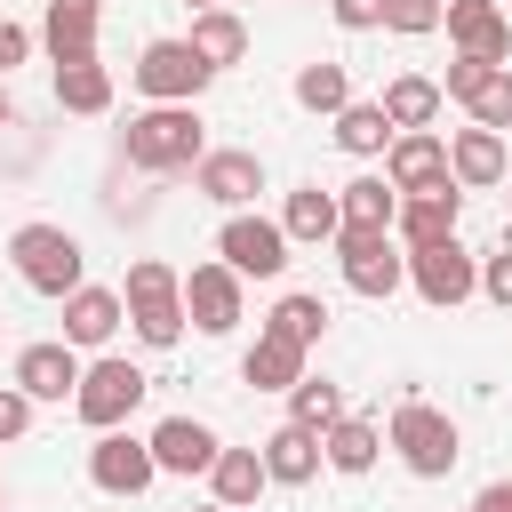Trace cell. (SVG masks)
<instances>
[{"label":"cell","mask_w":512,"mask_h":512,"mask_svg":"<svg viewBox=\"0 0 512 512\" xmlns=\"http://www.w3.org/2000/svg\"><path fill=\"white\" fill-rule=\"evenodd\" d=\"M120 152H128V168H144V176H176V168H200V160H208V128H200V104H144V112L120 128Z\"/></svg>","instance_id":"obj_1"},{"label":"cell","mask_w":512,"mask_h":512,"mask_svg":"<svg viewBox=\"0 0 512 512\" xmlns=\"http://www.w3.org/2000/svg\"><path fill=\"white\" fill-rule=\"evenodd\" d=\"M8 264H16V280H24L32 296H56V304L88 280V248H80L64 224H16V232H8Z\"/></svg>","instance_id":"obj_2"},{"label":"cell","mask_w":512,"mask_h":512,"mask_svg":"<svg viewBox=\"0 0 512 512\" xmlns=\"http://www.w3.org/2000/svg\"><path fill=\"white\" fill-rule=\"evenodd\" d=\"M384 448H392L416 480H448V472H456V456H464L456 416H448V408H432V400H400V408H392V424H384Z\"/></svg>","instance_id":"obj_3"},{"label":"cell","mask_w":512,"mask_h":512,"mask_svg":"<svg viewBox=\"0 0 512 512\" xmlns=\"http://www.w3.org/2000/svg\"><path fill=\"white\" fill-rule=\"evenodd\" d=\"M120 296H128V328H136L152 352H168V344L184 336V272H176V264L136 256L128 280H120Z\"/></svg>","instance_id":"obj_4"},{"label":"cell","mask_w":512,"mask_h":512,"mask_svg":"<svg viewBox=\"0 0 512 512\" xmlns=\"http://www.w3.org/2000/svg\"><path fill=\"white\" fill-rule=\"evenodd\" d=\"M144 392H152V376H144L136 360H120V352H96V360L80 368V392H72V408H80V424H88V432H112V424H128V416L144 408Z\"/></svg>","instance_id":"obj_5"},{"label":"cell","mask_w":512,"mask_h":512,"mask_svg":"<svg viewBox=\"0 0 512 512\" xmlns=\"http://www.w3.org/2000/svg\"><path fill=\"white\" fill-rule=\"evenodd\" d=\"M336 272H344L352 296L384 304V296L408 288V248H400L392 232H336Z\"/></svg>","instance_id":"obj_6"},{"label":"cell","mask_w":512,"mask_h":512,"mask_svg":"<svg viewBox=\"0 0 512 512\" xmlns=\"http://www.w3.org/2000/svg\"><path fill=\"white\" fill-rule=\"evenodd\" d=\"M408 288L432 304V312H456L480 296V256L464 240H432V248H408Z\"/></svg>","instance_id":"obj_7"},{"label":"cell","mask_w":512,"mask_h":512,"mask_svg":"<svg viewBox=\"0 0 512 512\" xmlns=\"http://www.w3.org/2000/svg\"><path fill=\"white\" fill-rule=\"evenodd\" d=\"M288 232H280V216H248V208H232L224 216V232H216V256L240 272V280H280L288 272Z\"/></svg>","instance_id":"obj_8"},{"label":"cell","mask_w":512,"mask_h":512,"mask_svg":"<svg viewBox=\"0 0 512 512\" xmlns=\"http://www.w3.org/2000/svg\"><path fill=\"white\" fill-rule=\"evenodd\" d=\"M208 80H216V72L192 56V40H144V56H136V88H144L152 104H200Z\"/></svg>","instance_id":"obj_9"},{"label":"cell","mask_w":512,"mask_h":512,"mask_svg":"<svg viewBox=\"0 0 512 512\" xmlns=\"http://www.w3.org/2000/svg\"><path fill=\"white\" fill-rule=\"evenodd\" d=\"M240 312H248V296H240V272H232L224 256L184 272V320H192L200 336H232V328H240Z\"/></svg>","instance_id":"obj_10"},{"label":"cell","mask_w":512,"mask_h":512,"mask_svg":"<svg viewBox=\"0 0 512 512\" xmlns=\"http://www.w3.org/2000/svg\"><path fill=\"white\" fill-rule=\"evenodd\" d=\"M88 480L104 488V496H144L152 480H160V456H152V440H136V432H96V448H88Z\"/></svg>","instance_id":"obj_11"},{"label":"cell","mask_w":512,"mask_h":512,"mask_svg":"<svg viewBox=\"0 0 512 512\" xmlns=\"http://www.w3.org/2000/svg\"><path fill=\"white\" fill-rule=\"evenodd\" d=\"M384 176H392V192L456 184V176H448V136H432V128H400V136L384 144Z\"/></svg>","instance_id":"obj_12"},{"label":"cell","mask_w":512,"mask_h":512,"mask_svg":"<svg viewBox=\"0 0 512 512\" xmlns=\"http://www.w3.org/2000/svg\"><path fill=\"white\" fill-rule=\"evenodd\" d=\"M456 216H464V184H432V192H400V216H392V240H400V248H432V240H456Z\"/></svg>","instance_id":"obj_13"},{"label":"cell","mask_w":512,"mask_h":512,"mask_svg":"<svg viewBox=\"0 0 512 512\" xmlns=\"http://www.w3.org/2000/svg\"><path fill=\"white\" fill-rule=\"evenodd\" d=\"M120 320H128V296H120V288H88V280H80V288L64 296V344H72V352H104V344L120 336Z\"/></svg>","instance_id":"obj_14"},{"label":"cell","mask_w":512,"mask_h":512,"mask_svg":"<svg viewBox=\"0 0 512 512\" xmlns=\"http://www.w3.org/2000/svg\"><path fill=\"white\" fill-rule=\"evenodd\" d=\"M144 440H152L160 472H176V480H208V464H216V448H224V440H216L200 416H160Z\"/></svg>","instance_id":"obj_15"},{"label":"cell","mask_w":512,"mask_h":512,"mask_svg":"<svg viewBox=\"0 0 512 512\" xmlns=\"http://www.w3.org/2000/svg\"><path fill=\"white\" fill-rule=\"evenodd\" d=\"M448 40H456V56H480V64H504L512 56V24H504V8L496 0H448Z\"/></svg>","instance_id":"obj_16"},{"label":"cell","mask_w":512,"mask_h":512,"mask_svg":"<svg viewBox=\"0 0 512 512\" xmlns=\"http://www.w3.org/2000/svg\"><path fill=\"white\" fill-rule=\"evenodd\" d=\"M192 192L232 216V208H248V200L264 192V160H256V152H208V160L192 168Z\"/></svg>","instance_id":"obj_17"},{"label":"cell","mask_w":512,"mask_h":512,"mask_svg":"<svg viewBox=\"0 0 512 512\" xmlns=\"http://www.w3.org/2000/svg\"><path fill=\"white\" fill-rule=\"evenodd\" d=\"M80 368H88V360H80L64 336H48V344H24V352H16V384H24L32 400H72V392H80Z\"/></svg>","instance_id":"obj_18"},{"label":"cell","mask_w":512,"mask_h":512,"mask_svg":"<svg viewBox=\"0 0 512 512\" xmlns=\"http://www.w3.org/2000/svg\"><path fill=\"white\" fill-rule=\"evenodd\" d=\"M320 464H328V448H320V432L312 424H280V432H264V472H272V488H304V480H320Z\"/></svg>","instance_id":"obj_19"},{"label":"cell","mask_w":512,"mask_h":512,"mask_svg":"<svg viewBox=\"0 0 512 512\" xmlns=\"http://www.w3.org/2000/svg\"><path fill=\"white\" fill-rule=\"evenodd\" d=\"M96 32H104V0H48V16H40V40H48V64H72V56H96Z\"/></svg>","instance_id":"obj_20"},{"label":"cell","mask_w":512,"mask_h":512,"mask_svg":"<svg viewBox=\"0 0 512 512\" xmlns=\"http://www.w3.org/2000/svg\"><path fill=\"white\" fill-rule=\"evenodd\" d=\"M448 176L464 184V192H488V184H504V136L496 128H456L448 136Z\"/></svg>","instance_id":"obj_21"},{"label":"cell","mask_w":512,"mask_h":512,"mask_svg":"<svg viewBox=\"0 0 512 512\" xmlns=\"http://www.w3.org/2000/svg\"><path fill=\"white\" fill-rule=\"evenodd\" d=\"M264 488H272V472H264V448H216V464H208V496H216L224 512H248Z\"/></svg>","instance_id":"obj_22"},{"label":"cell","mask_w":512,"mask_h":512,"mask_svg":"<svg viewBox=\"0 0 512 512\" xmlns=\"http://www.w3.org/2000/svg\"><path fill=\"white\" fill-rule=\"evenodd\" d=\"M184 40H192V56H200L208 72H224V64L248 56V16H240V8H200Z\"/></svg>","instance_id":"obj_23"},{"label":"cell","mask_w":512,"mask_h":512,"mask_svg":"<svg viewBox=\"0 0 512 512\" xmlns=\"http://www.w3.org/2000/svg\"><path fill=\"white\" fill-rule=\"evenodd\" d=\"M320 448H328V472L360 480V472H376V456H384V424H368V416H336V424L320 432Z\"/></svg>","instance_id":"obj_24"},{"label":"cell","mask_w":512,"mask_h":512,"mask_svg":"<svg viewBox=\"0 0 512 512\" xmlns=\"http://www.w3.org/2000/svg\"><path fill=\"white\" fill-rule=\"evenodd\" d=\"M336 208H344V232H392L400 192H392V176H352V184H336Z\"/></svg>","instance_id":"obj_25"},{"label":"cell","mask_w":512,"mask_h":512,"mask_svg":"<svg viewBox=\"0 0 512 512\" xmlns=\"http://www.w3.org/2000/svg\"><path fill=\"white\" fill-rule=\"evenodd\" d=\"M280 232H288V240H312V248H320V240H336V232H344V208H336V192H320V184H296V192L280 200Z\"/></svg>","instance_id":"obj_26"},{"label":"cell","mask_w":512,"mask_h":512,"mask_svg":"<svg viewBox=\"0 0 512 512\" xmlns=\"http://www.w3.org/2000/svg\"><path fill=\"white\" fill-rule=\"evenodd\" d=\"M296 376H304V344L256 328V344H248V360H240V384H256V392H288Z\"/></svg>","instance_id":"obj_27"},{"label":"cell","mask_w":512,"mask_h":512,"mask_svg":"<svg viewBox=\"0 0 512 512\" xmlns=\"http://www.w3.org/2000/svg\"><path fill=\"white\" fill-rule=\"evenodd\" d=\"M376 104H384V120H392V128H432L448 96H440V80H424V72H400V80H384V96H376Z\"/></svg>","instance_id":"obj_28"},{"label":"cell","mask_w":512,"mask_h":512,"mask_svg":"<svg viewBox=\"0 0 512 512\" xmlns=\"http://www.w3.org/2000/svg\"><path fill=\"white\" fill-rule=\"evenodd\" d=\"M56 104H64V112H112V72H104L96 56L56 64Z\"/></svg>","instance_id":"obj_29"},{"label":"cell","mask_w":512,"mask_h":512,"mask_svg":"<svg viewBox=\"0 0 512 512\" xmlns=\"http://www.w3.org/2000/svg\"><path fill=\"white\" fill-rule=\"evenodd\" d=\"M392 136H400V128L384 120V104H360V96H352V104L336 112V144H344L352 160H376V152H384Z\"/></svg>","instance_id":"obj_30"},{"label":"cell","mask_w":512,"mask_h":512,"mask_svg":"<svg viewBox=\"0 0 512 512\" xmlns=\"http://www.w3.org/2000/svg\"><path fill=\"white\" fill-rule=\"evenodd\" d=\"M264 328H272V336H288V344H304V352H312V344H320V336H328V304H320V296H304V288H288V296H280V304H272V320H264Z\"/></svg>","instance_id":"obj_31"},{"label":"cell","mask_w":512,"mask_h":512,"mask_svg":"<svg viewBox=\"0 0 512 512\" xmlns=\"http://www.w3.org/2000/svg\"><path fill=\"white\" fill-rule=\"evenodd\" d=\"M296 104L336 120V112L352 104V72H344V64H296Z\"/></svg>","instance_id":"obj_32"},{"label":"cell","mask_w":512,"mask_h":512,"mask_svg":"<svg viewBox=\"0 0 512 512\" xmlns=\"http://www.w3.org/2000/svg\"><path fill=\"white\" fill-rule=\"evenodd\" d=\"M288 416H296V424H312V432H328V424L344 416V384H328V376H312V368H304V376L288 384Z\"/></svg>","instance_id":"obj_33"},{"label":"cell","mask_w":512,"mask_h":512,"mask_svg":"<svg viewBox=\"0 0 512 512\" xmlns=\"http://www.w3.org/2000/svg\"><path fill=\"white\" fill-rule=\"evenodd\" d=\"M464 112H472L480 128H496V136H504V128H512V64H496V72L472 88V104H464Z\"/></svg>","instance_id":"obj_34"},{"label":"cell","mask_w":512,"mask_h":512,"mask_svg":"<svg viewBox=\"0 0 512 512\" xmlns=\"http://www.w3.org/2000/svg\"><path fill=\"white\" fill-rule=\"evenodd\" d=\"M440 16H448V0H384V32H408V40L440 32Z\"/></svg>","instance_id":"obj_35"},{"label":"cell","mask_w":512,"mask_h":512,"mask_svg":"<svg viewBox=\"0 0 512 512\" xmlns=\"http://www.w3.org/2000/svg\"><path fill=\"white\" fill-rule=\"evenodd\" d=\"M32 408H40V400L8 376V384H0V440H24V432H32Z\"/></svg>","instance_id":"obj_36"},{"label":"cell","mask_w":512,"mask_h":512,"mask_svg":"<svg viewBox=\"0 0 512 512\" xmlns=\"http://www.w3.org/2000/svg\"><path fill=\"white\" fill-rule=\"evenodd\" d=\"M480 296H488L496 312H512V248H488V256H480Z\"/></svg>","instance_id":"obj_37"},{"label":"cell","mask_w":512,"mask_h":512,"mask_svg":"<svg viewBox=\"0 0 512 512\" xmlns=\"http://www.w3.org/2000/svg\"><path fill=\"white\" fill-rule=\"evenodd\" d=\"M488 72H496V64H480V56H456V64H448V80H440V96H456V104H472V88H480Z\"/></svg>","instance_id":"obj_38"},{"label":"cell","mask_w":512,"mask_h":512,"mask_svg":"<svg viewBox=\"0 0 512 512\" xmlns=\"http://www.w3.org/2000/svg\"><path fill=\"white\" fill-rule=\"evenodd\" d=\"M328 16L344 32H384V0H328Z\"/></svg>","instance_id":"obj_39"},{"label":"cell","mask_w":512,"mask_h":512,"mask_svg":"<svg viewBox=\"0 0 512 512\" xmlns=\"http://www.w3.org/2000/svg\"><path fill=\"white\" fill-rule=\"evenodd\" d=\"M24 56H32V32H24V24H8V16H0V80H8V72H16V64H24Z\"/></svg>","instance_id":"obj_40"},{"label":"cell","mask_w":512,"mask_h":512,"mask_svg":"<svg viewBox=\"0 0 512 512\" xmlns=\"http://www.w3.org/2000/svg\"><path fill=\"white\" fill-rule=\"evenodd\" d=\"M472 512H504V504H496V488H480V496H472Z\"/></svg>","instance_id":"obj_41"},{"label":"cell","mask_w":512,"mask_h":512,"mask_svg":"<svg viewBox=\"0 0 512 512\" xmlns=\"http://www.w3.org/2000/svg\"><path fill=\"white\" fill-rule=\"evenodd\" d=\"M8 120H16V104H8V80H0V128H8Z\"/></svg>","instance_id":"obj_42"},{"label":"cell","mask_w":512,"mask_h":512,"mask_svg":"<svg viewBox=\"0 0 512 512\" xmlns=\"http://www.w3.org/2000/svg\"><path fill=\"white\" fill-rule=\"evenodd\" d=\"M496 504H504V512H512V480H496Z\"/></svg>","instance_id":"obj_43"},{"label":"cell","mask_w":512,"mask_h":512,"mask_svg":"<svg viewBox=\"0 0 512 512\" xmlns=\"http://www.w3.org/2000/svg\"><path fill=\"white\" fill-rule=\"evenodd\" d=\"M184 8H192V16H200V8H224V0H184Z\"/></svg>","instance_id":"obj_44"},{"label":"cell","mask_w":512,"mask_h":512,"mask_svg":"<svg viewBox=\"0 0 512 512\" xmlns=\"http://www.w3.org/2000/svg\"><path fill=\"white\" fill-rule=\"evenodd\" d=\"M192 512H224V504H216V496H208V504H192Z\"/></svg>","instance_id":"obj_45"},{"label":"cell","mask_w":512,"mask_h":512,"mask_svg":"<svg viewBox=\"0 0 512 512\" xmlns=\"http://www.w3.org/2000/svg\"><path fill=\"white\" fill-rule=\"evenodd\" d=\"M0 512H8V480H0Z\"/></svg>","instance_id":"obj_46"},{"label":"cell","mask_w":512,"mask_h":512,"mask_svg":"<svg viewBox=\"0 0 512 512\" xmlns=\"http://www.w3.org/2000/svg\"><path fill=\"white\" fill-rule=\"evenodd\" d=\"M224 8H240V0H224Z\"/></svg>","instance_id":"obj_47"}]
</instances>
